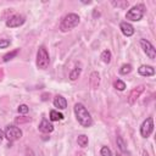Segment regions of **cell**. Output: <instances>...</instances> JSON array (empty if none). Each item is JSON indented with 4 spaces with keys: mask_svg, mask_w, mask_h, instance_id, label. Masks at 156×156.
Segmentation results:
<instances>
[{
    "mask_svg": "<svg viewBox=\"0 0 156 156\" xmlns=\"http://www.w3.org/2000/svg\"><path fill=\"white\" fill-rule=\"evenodd\" d=\"M74 113H76V118L78 121V123L82 127H90L93 124V118L89 113V111L85 108V106L82 102H77L74 105Z\"/></svg>",
    "mask_w": 156,
    "mask_h": 156,
    "instance_id": "cell-1",
    "label": "cell"
},
{
    "mask_svg": "<svg viewBox=\"0 0 156 156\" xmlns=\"http://www.w3.org/2000/svg\"><path fill=\"white\" fill-rule=\"evenodd\" d=\"M79 21H80V18H79L78 15H76V13H68V15H66L62 18L61 24H60V29L62 32L71 30L72 28H74V27H77L79 24Z\"/></svg>",
    "mask_w": 156,
    "mask_h": 156,
    "instance_id": "cell-2",
    "label": "cell"
},
{
    "mask_svg": "<svg viewBox=\"0 0 156 156\" xmlns=\"http://www.w3.org/2000/svg\"><path fill=\"white\" fill-rule=\"evenodd\" d=\"M50 62V57L48 54V50L45 49V46H39L38 52H37V67L40 69H45L48 68Z\"/></svg>",
    "mask_w": 156,
    "mask_h": 156,
    "instance_id": "cell-3",
    "label": "cell"
},
{
    "mask_svg": "<svg viewBox=\"0 0 156 156\" xmlns=\"http://www.w3.org/2000/svg\"><path fill=\"white\" fill-rule=\"evenodd\" d=\"M144 12H145V6L143 4H139V5H135L133 6L126 15V18L127 20H130V21H140L144 16Z\"/></svg>",
    "mask_w": 156,
    "mask_h": 156,
    "instance_id": "cell-4",
    "label": "cell"
},
{
    "mask_svg": "<svg viewBox=\"0 0 156 156\" xmlns=\"http://www.w3.org/2000/svg\"><path fill=\"white\" fill-rule=\"evenodd\" d=\"M4 135L7 140L10 141H16L18 139L22 138V130L16 127V126H7L5 128V132H4Z\"/></svg>",
    "mask_w": 156,
    "mask_h": 156,
    "instance_id": "cell-5",
    "label": "cell"
},
{
    "mask_svg": "<svg viewBox=\"0 0 156 156\" xmlns=\"http://www.w3.org/2000/svg\"><path fill=\"white\" fill-rule=\"evenodd\" d=\"M152 130H154V119H152V117H149V118H146L141 123L140 134H141L143 138H147V136H150V134L152 133Z\"/></svg>",
    "mask_w": 156,
    "mask_h": 156,
    "instance_id": "cell-6",
    "label": "cell"
},
{
    "mask_svg": "<svg viewBox=\"0 0 156 156\" xmlns=\"http://www.w3.org/2000/svg\"><path fill=\"white\" fill-rule=\"evenodd\" d=\"M140 45H141L144 52L146 54V56L149 58H151V60H155V57H156V50H155L154 45L149 40H146V39H141L140 40Z\"/></svg>",
    "mask_w": 156,
    "mask_h": 156,
    "instance_id": "cell-7",
    "label": "cell"
},
{
    "mask_svg": "<svg viewBox=\"0 0 156 156\" xmlns=\"http://www.w3.org/2000/svg\"><path fill=\"white\" fill-rule=\"evenodd\" d=\"M24 22H26L24 16H22V15H13V16H11L6 21V26L10 27V28H16V27L22 26Z\"/></svg>",
    "mask_w": 156,
    "mask_h": 156,
    "instance_id": "cell-8",
    "label": "cell"
},
{
    "mask_svg": "<svg viewBox=\"0 0 156 156\" xmlns=\"http://www.w3.org/2000/svg\"><path fill=\"white\" fill-rule=\"evenodd\" d=\"M145 90V85H138L136 88H134V89H132V91L129 93V95H128V102L130 104V105H133L136 100H138V98L141 95V93Z\"/></svg>",
    "mask_w": 156,
    "mask_h": 156,
    "instance_id": "cell-9",
    "label": "cell"
},
{
    "mask_svg": "<svg viewBox=\"0 0 156 156\" xmlns=\"http://www.w3.org/2000/svg\"><path fill=\"white\" fill-rule=\"evenodd\" d=\"M119 29L126 37H130V35L134 34V27L128 22H122L119 24Z\"/></svg>",
    "mask_w": 156,
    "mask_h": 156,
    "instance_id": "cell-10",
    "label": "cell"
},
{
    "mask_svg": "<svg viewBox=\"0 0 156 156\" xmlns=\"http://www.w3.org/2000/svg\"><path fill=\"white\" fill-rule=\"evenodd\" d=\"M138 72L140 76H144V77H150V76H154L155 74V69L152 66H149V65H143L138 68Z\"/></svg>",
    "mask_w": 156,
    "mask_h": 156,
    "instance_id": "cell-11",
    "label": "cell"
},
{
    "mask_svg": "<svg viewBox=\"0 0 156 156\" xmlns=\"http://www.w3.org/2000/svg\"><path fill=\"white\" fill-rule=\"evenodd\" d=\"M38 128H39V130L41 133H51L54 130V126L46 118H43L41 119V122L39 123V127Z\"/></svg>",
    "mask_w": 156,
    "mask_h": 156,
    "instance_id": "cell-12",
    "label": "cell"
},
{
    "mask_svg": "<svg viewBox=\"0 0 156 156\" xmlns=\"http://www.w3.org/2000/svg\"><path fill=\"white\" fill-rule=\"evenodd\" d=\"M54 106L57 107V108H60V110H65L67 107V101H66V99L63 96L56 95L54 98Z\"/></svg>",
    "mask_w": 156,
    "mask_h": 156,
    "instance_id": "cell-13",
    "label": "cell"
},
{
    "mask_svg": "<svg viewBox=\"0 0 156 156\" xmlns=\"http://www.w3.org/2000/svg\"><path fill=\"white\" fill-rule=\"evenodd\" d=\"M89 83H90V87L93 89H96L100 84V74L98 72H93L90 74V78H89Z\"/></svg>",
    "mask_w": 156,
    "mask_h": 156,
    "instance_id": "cell-14",
    "label": "cell"
},
{
    "mask_svg": "<svg viewBox=\"0 0 156 156\" xmlns=\"http://www.w3.org/2000/svg\"><path fill=\"white\" fill-rule=\"evenodd\" d=\"M88 136L85 135V134H80L78 138H77V143H78V145L80 146V147H85V146H88Z\"/></svg>",
    "mask_w": 156,
    "mask_h": 156,
    "instance_id": "cell-15",
    "label": "cell"
},
{
    "mask_svg": "<svg viewBox=\"0 0 156 156\" xmlns=\"http://www.w3.org/2000/svg\"><path fill=\"white\" fill-rule=\"evenodd\" d=\"M80 72H82V68H80V67H74V68L71 71V73H69V79H71V80L78 79V77L80 76Z\"/></svg>",
    "mask_w": 156,
    "mask_h": 156,
    "instance_id": "cell-16",
    "label": "cell"
},
{
    "mask_svg": "<svg viewBox=\"0 0 156 156\" xmlns=\"http://www.w3.org/2000/svg\"><path fill=\"white\" fill-rule=\"evenodd\" d=\"M50 119L51 121H61V119H63V115L56 110H51L50 111Z\"/></svg>",
    "mask_w": 156,
    "mask_h": 156,
    "instance_id": "cell-17",
    "label": "cell"
},
{
    "mask_svg": "<svg viewBox=\"0 0 156 156\" xmlns=\"http://www.w3.org/2000/svg\"><path fill=\"white\" fill-rule=\"evenodd\" d=\"M101 60L105 62V63H108L111 61V51L110 50H105L101 52Z\"/></svg>",
    "mask_w": 156,
    "mask_h": 156,
    "instance_id": "cell-18",
    "label": "cell"
},
{
    "mask_svg": "<svg viewBox=\"0 0 156 156\" xmlns=\"http://www.w3.org/2000/svg\"><path fill=\"white\" fill-rule=\"evenodd\" d=\"M132 69H133L132 65L126 63V65H123V66L119 68V73H121V74H128V73H130V72H132Z\"/></svg>",
    "mask_w": 156,
    "mask_h": 156,
    "instance_id": "cell-19",
    "label": "cell"
},
{
    "mask_svg": "<svg viewBox=\"0 0 156 156\" xmlns=\"http://www.w3.org/2000/svg\"><path fill=\"white\" fill-rule=\"evenodd\" d=\"M111 4L115 6V7H119V9H127L129 2L128 1H111Z\"/></svg>",
    "mask_w": 156,
    "mask_h": 156,
    "instance_id": "cell-20",
    "label": "cell"
},
{
    "mask_svg": "<svg viewBox=\"0 0 156 156\" xmlns=\"http://www.w3.org/2000/svg\"><path fill=\"white\" fill-rule=\"evenodd\" d=\"M18 49H16V50H13V51H11V52H9V54H6L4 57H2V60H4V62H7V61H10L11 58H13L17 54H18Z\"/></svg>",
    "mask_w": 156,
    "mask_h": 156,
    "instance_id": "cell-21",
    "label": "cell"
},
{
    "mask_svg": "<svg viewBox=\"0 0 156 156\" xmlns=\"http://www.w3.org/2000/svg\"><path fill=\"white\" fill-rule=\"evenodd\" d=\"M113 85H115V88H116L117 90H121V91L126 89V84H124V82L121 80V79H117V80L113 83Z\"/></svg>",
    "mask_w": 156,
    "mask_h": 156,
    "instance_id": "cell-22",
    "label": "cell"
},
{
    "mask_svg": "<svg viewBox=\"0 0 156 156\" xmlns=\"http://www.w3.org/2000/svg\"><path fill=\"white\" fill-rule=\"evenodd\" d=\"M117 146H118V149L121 150V151H126L127 149H126V143H124V140L121 138V136H117Z\"/></svg>",
    "mask_w": 156,
    "mask_h": 156,
    "instance_id": "cell-23",
    "label": "cell"
},
{
    "mask_svg": "<svg viewBox=\"0 0 156 156\" xmlns=\"http://www.w3.org/2000/svg\"><path fill=\"white\" fill-rule=\"evenodd\" d=\"M100 154H101V156H112V152L107 146H102L100 150Z\"/></svg>",
    "mask_w": 156,
    "mask_h": 156,
    "instance_id": "cell-24",
    "label": "cell"
},
{
    "mask_svg": "<svg viewBox=\"0 0 156 156\" xmlns=\"http://www.w3.org/2000/svg\"><path fill=\"white\" fill-rule=\"evenodd\" d=\"M17 111H18L20 113H27V112L29 111V107H28L27 105H24V104H23V105H20V106H18Z\"/></svg>",
    "mask_w": 156,
    "mask_h": 156,
    "instance_id": "cell-25",
    "label": "cell"
},
{
    "mask_svg": "<svg viewBox=\"0 0 156 156\" xmlns=\"http://www.w3.org/2000/svg\"><path fill=\"white\" fill-rule=\"evenodd\" d=\"M10 45V40L7 39H0V49H6Z\"/></svg>",
    "mask_w": 156,
    "mask_h": 156,
    "instance_id": "cell-26",
    "label": "cell"
},
{
    "mask_svg": "<svg viewBox=\"0 0 156 156\" xmlns=\"http://www.w3.org/2000/svg\"><path fill=\"white\" fill-rule=\"evenodd\" d=\"M29 118H26V119H23V118H17L16 119V122H18V123H22V122H27Z\"/></svg>",
    "mask_w": 156,
    "mask_h": 156,
    "instance_id": "cell-27",
    "label": "cell"
},
{
    "mask_svg": "<svg viewBox=\"0 0 156 156\" xmlns=\"http://www.w3.org/2000/svg\"><path fill=\"white\" fill-rule=\"evenodd\" d=\"M4 136H5V135H4V132L0 129V144L2 143V139H4Z\"/></svg>",
    "mask_w": 156,
    "mask_h": 156,
    "instance_id": "cell-28",
    "label": "cell"
},
{
    "mask_svg": "<svg viewBox=\"0 0 156 156\" xmlns=\"http://www.w3.org/2000/svg\"><path fill=\"white\" fill-rule=\"evenodd\" d=\"M100 13L99 12H96V11H94V17H96V16H99Z\"/></svg>",
    "mask_w": 156,
    "mask_h": 156,
    "instance_id": "cell-29",
    "label": "cell"
},
{
    "mask_svg": "<svg viewBox=\"0 0 156 156\" xmlns=\"http://www.w3.org/2000/svg\"><path fill=\"white\" fill-rule=\"evenodd\" d=\"M143 156H149V154L146 151H143Z\"/></svg>",
    "mask_w": 156,
    "mask_h": 156,
    "instance_id": "cell-30",
    "label": "cell"
},
{
    "mask_svg": "<svg viewBox=\"0 0 156 156\" xmlns=\"http://www.w3.org/2000/svg\"><path fill=\"white\" fill-rule=\"evenodd\" d=\"M117 156H122V155H118V154H117Z\"/></svg>",
    "mask_w": 156,
    "mask_h": 156,
    "instance_id": "cell-31",
    "label": "cell"
}]
</instances>
